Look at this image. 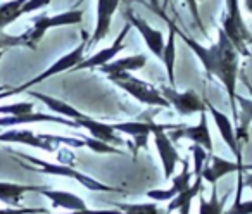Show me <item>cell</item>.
Instances as JSON below:
<instances>
[{
    "label": "cell",
    "instance_id": "6da1fadb",
    "mask_svg": "<svg viewBox=\"0 0 252 214\" xmlns=\"http://www.w3.org/2000/svg\"><path fill=\"white\" fill-rule=\"evenodd\" d=\"M176 36L183 40L185 45H189L190 50H193L199 61L202 62L204 69L207 74H214L218 80L221 81L224 88H226L228 98H230V107L231 114L235 120H238V111H237V81H238V52L233 47V43L228 40L223 30H218V42L211 47H204L189 35L176 28Z\"/></svg>",
    "mask_w": 252,
    "mask_h": 214
},
{
    "label": "cell",
    "instance_id": "7a4b0ae2",
    "mask_svg": "<svg viewBox=\"0 0 252 214\" xmlns=\"http://www.w3.org/2000/svg\"><path fill=\"white\" fill-rule=\"evenodd\" d=\"M107 80L112 81V83L121 88V90H125L128 95H131V97L140 102V104L151 105V107H162V109L171 107L169 102L162 97L161 90H158L154 85L147 83V81L140 80V78L131 76V73L107 74Z\"/></svg>",
    "mask_w": 252,
    "mask_h": 214
},
{
    "label": "cell",
    "instance_id": "3957f363",
    "mask_svg": "<svg viewBox=\"0 0 252 214\" xmlns=\"http://www.w3.org/2000/svg\"><path fill=\"white\" fill-rule=\"evenodd\" d=\"M16 155H18V157H21V159H26V161H30L32 164H35L36 168H38V171H42L43 175H54V176H64V178H73V180H76L78 183H81L85 188L92 190V192H109V193H112V192L123 193V192H125L123 188L105 185V183L98 182V180L92 178V176L83 175V173L76 171V169L71 168V166L61 164V162H49V161H43V159L28 155V154H19V152H16Z\"/></svg>",
    "mask_w": 252,
    "mask_h": 214
},
{
    "label": "cell",
    "instance_id": "277c9868",
    "mask_svg": "<svg viewBox=\"0 0 252 214\" xmlns=\"http://www.w3.org/2000/svg\"><path fill=\"white\" fill-rule=\"evenodd\" d=\"M0 142L4 144H23L30 147L42 149L45 152H56L57 144H67L71 147H85L83 140L66 137H52V135H36L32 130H7L0 131Z\"/></svg>",
    "mask_w": 252,
    "mask_h": 214
},
{
    "label": "cell",
    "instance_id": "5b68a950",
    "mask_svg": "<svg viewBox=\"0 0 252 214\" xmlns=\"http://www.w3.org/2000/svg\"><path fill=\"white\" fill-rule=\"evenodd\" d=\"M226 2V12L221 19V30L228 36L233 47L237 49L238 56H249L247 42L252 40V35L249 28L245 26L244 18L240 14V5L238 0H224Z\"/></svg>",
    "mask_w": 252,
    "mask_h": 214
},
{
    "label": "cell",
    "instance_id": "8992f818",
    "mask_svg": "<svg viewBox=\"0 0 252 214\" xmlns=\"http://www.w3.org/2000/svg\"><path fill=\"white\" fill-rule=\"evenodd\" d=\"M83 21V11L74 9V11H66L56 16H38L33 19V28L23 35L26 42V47L30 49H36L40 40L45 36L47 30L50 28H61V26H71V25H80Z\"/></svg>",
    "mask_w": 252,
    "mask_h": 214
},
{
    "label": "cell",
    "instance_id": "52a82bcc",
    "mask_svg": "<svg viewBox=\"0 0 252 214\" xmlns=\"http://www.w3.org/2000/svg\"><path fill=\"white\" fill-rule=\"evenodd\" d=\"M85 49H87V33H83V40H81V43L76 47V49L71 50V52H67L66 56H63L61 59H57L54 64H50V66L47 67L43 73H40L38 76H35L33 80L26 81L25 85H21V87H18V88H14V90L7 92V93H2V95H0V98L9 97V95L23 93V92L30 90V88L35 87V85H38V83H43L45 80L56 76V74H61V73H64V71H71L74 66H76V64H80L81 61H83Z\"/></svg>",
    "mask_w": 252,
    "mask_h": 214
},
{
    "label": "cell",
    "instance_id": "ba28073f",
    "mask_svg": "<svg viewBox=\"0 0 252 214\" xmlns=\"http://www.w3.org/2000/svg\"><path fill=\"white\" fill-rule=\"evenodd\" d=\"M161 93L169 102V105H173L176 113L182 114V116H192V114H197L200 111H206V104L197 95L195 90L178 92L173 87H164L161 88Z\"/></svg>",
    "mask_w": 252,
    "mask_h": 214
},
{
    "label": "cell",
    "instance_id": "9c48e42d",
    "mask_svg": "<svg viewBox=\"0 0 252 214\" xmlns=\"http://www.w3.org/2000/svg\"><path fill=\"white\" fill-rule=\"evenodd\" d=\"M116 131L125 133L128 137L135 138L137 145L145 144L149 135H154L158 131H166V130H178L183 124H158L152 120H140V121H125V123H114L112 124Z\"/></svg>",
    "mask_w": 252,
    "mask_h": 214
},
{
    "label": "cell",
    "instance_id": "30bf717a",
    "mask_svg": "<svg viewBox=\"0 0 252 214\" xmlns=\"http://www.w3.org/2000/svg\"><path fill=\"white\" fill-rule=\"evenodd\" d=\"M204 104H206L207 114L213 118L218 131H220L221 138H223V142L230 147L231 154L235 155L238 164H242V149H240V145H238V137H237V131H235L233 124H231V120L224 113H221L218 107H214L209 100H204Z\"/></svg>",
    "mask_w": 252,
    "mask_h": 214
},
{
    "label": "cell",
    "instance_id": "8fae6325",
    "mask_svg": "<svg viewBox=\"0 0 252 214\" xmlns=\"http://www.w3.org/2000/svg\"><path fill=\"white\" fill-rule=\"evenodd\" d=\"M169 138L173 142L180 140V138H189L193 144L206 149L207 154H213V138H211L209 123H207V111H200L199 124H195V126H185L183 124L178 130H173V135Z\"/></svg>",
    "mask_w": 252,
    "mask_h": 214
},
{
    "label": "cell",
    "instance_id": "7c38bea8",
    "mask_svg": "<svg viewBox=\"0 0 252 214\" xmlns=\"http://www.w3.org/2000/svg\"><path fill=\"white\" fill-rule=\"evenodd\" d=\"M125 16H126V19H128V23H130V26L137 28V31L140 33V36L144 38L147 49L151 50L156 57H159V59H161L162 50H164V43H166V38H164V35H162V31L152 28V26L149 25L145 19L135 16L131 11H126Z\"/></svg>",
    "mask_w": 252,
    "mask_h": 214
},
{
    "label": "cell",
    "instance_id": "4fadbf2b",
    "mask_svg": "<svg viewBox=\"0 0 252 214\" xmlns=\"http://www.w3.org/2000/svg\"><path fill=\"white\" fill-rule=\"evenodd\" d=\"M128 31H130V23H126V26L121 30V33L116 36V40H114V43H112V45H109L107 49L98 50V52H95L94 56L88 57V59H83L80 64H76V66H74L71 71L94 69V67H100V66H104V64L111 62V61L114 59V57L118 56L123 49H125V38H126V35H128Z\"/></svg>",
    "mask_w": 252,
    "mask_h": 214
},
{
    "label": "cell",
    "instance_id": "5bb4252c",
    "mask_svg": "<svg viewBox=\"0 0 252 214\" xmlns=\"http://www.w3.org/2000/svg\"><path fill=\"white\" fill-rule=\"evenodd\" d=\"M207 161H211V164L204 166L202 173V180L206 183H211V185H218L223 176L226 175H231V173H238V171H245V169H252L251 164H238V162H231V161H226V159L220 157V155H214V154H209Z\"/></svg>",
    "mask_w": 252,
    "mask_h": 214
},
{
    "label": "cell",
    "instance_id": "9a60e30c",
    "mask_svg": "<svg viewBox=\"0 0 252 214\" xmlns=\"http://www.w3.org/2000/svg\"><path fill=\"white\" fill-rule=\"evenodd\" d=\"M154 144H156V149H158L159 159H161V162H162L164 180L169 182V180L175 176L176 164L182 161V157H180L175 144H173V140L169 138V135L166 133V131H158V133H154Z\"/></svg>",
    "mask_w": 252,
    "mask_h": 214
},
{
    "label": "cell",
    "instance_id": "2e32d148",
    "mask_svg": "<svg viewBox=\"0 0 252 214\" xmlns=\"http://www.w3.org/2000/svg\"><path fill=\"white\" fill-rule=\"evenodd\" d=\"M30 123H57V124H64V126L80 128L78 121L64 120L63 116H57V114L28 113V114H19V116H4V118H0V128L18 126V124H30Z\"/></svg>",
    "mask_w": 252,
    "mask_h": 214
},
{
    "label": "cell",
    "instance_id": "e0dca14e",
    "mask_svg": "<svg viewBox=\"0 0 252 214\" xmlns=\"http://www.w3.org/2000/svg\"><path fill=\"white\" fill-rule=\"evenodd\" d=\"M119 2L121 0H97V23H95L94 35H92V45H97L109 35L112 16L118 11Z\"/></svg>",
    "mask_w": 252,
    "mask_h": 214
},
{
    "label": "cell",
    "instance_id": "ac0fdd59",
    "mask_svg": "<svg viewBox=\"0 0 252 214\" xmlns=\"http://www.w3.org/2000/svg\"><path fill=\"white\" fill-rule=\"evenodd\" d=\"M78 124H80V128H85V130L90 133L92 138H97V140H102V142H105V144H111V145L125 144V142L116 135L114 126L109 123H102V121H97V120H94V118L85 114L81 120H78Z\"/></svg>",
    "mask_w": 252,
    "mask_h": 214
},
{
    "label": "cell",
    "instance_id": "d6986e66",
    "mask_svg": "<svg viewBox=\"0 0 252 214\" xmlns=\"http://www.w3.org/2000/svg\"><path fill=\"white\" fill-rule=\"evenodd\" d=\"M166 23H168V40L164 43V50H162V62L166 67V74H168L169 87L175 88V62H176V25L164 14V11H159Z\"/></svg>",
    "mask_w": 252,
    "mask_h": 214
},
{
    "label": "cell",
    "instance_id": "ffe728a7",
    "mask_svg": "<svg viewBox=\"0 0 252 214\" xmlns=\"http://www.w3.org/2000/svg\"><path fill=\"white\" fill-rule=\"evenodd\" d=\"M36 193L40 195L47 197V199L52 202V207H61V209H66V211H83L88 209L85 200L81 199L80 195H74L71 192H64V190H49V188H43V186H38Z\"/></svg>",
    "mask_w": 252,
    "mask_h": 214
},
{
    "label": "cell",
    "instance_id": "44dd1931",
    "mask_svg": "<svg viewBox=\"0 0 252 214\" xmlns=\"http://www.w3.org/2000/svg\"><path fill=\"white\" fill-rule=\"evenodd\" d=\"M200 192H204V180L202 176L195 178V182L189 186L183 192L176 193L171 199V202L166 207V214L173 213V211H180V214H190V206H192V200L199 195Z\"/></svg>",
    "mask_w": 252,
    "mask_h": 214
},
{
    "label": "cell",
    "instance_id": "7402d4cb",
    "mask_svg": "<svg viewBox=\"0 0 252 214\" xmlns=\"http://www.w3.org/2000/svg\"><path fill=\"white\" fill-rule=\"evenodd\" d=\"M26 93H30L33 98H36V100L43 102V104H45L54 114H57V116H63V118H67V120H74V121L81 120V118L85 116V114L81 113V111H78L74 105H69L67 102L61 100V98L50 97V95L40 93V92H32V90H26Z\"/></svg>",
    "mask_w": 252,
    "mask_h": 214
},
{
    "label": "cell",
    "instance_id": "603a6c76",
    "mask_svg": "<svg viewBox=\"0 0 252 214\" xmlns=\"http://www.w3.org/2000/svg\"><path fill=\"white\" fill-rule=\"evenodd\" d=\"M147 64V56L144 54H135V56L123 57V59H112L111 62L104 64L98 67V71L104 74H114V73H133V71H140Z\"/></svg>",
    "mask_w": 252,
    "mask_h": 214
},
{
    "label": "cell",
    "instance_id": "cb8c5ba5",
    "mask_svg": "<svg viewBox=\"0 0 252 214\" xmlns=\"http://www.w3.org/2000/svg\"><path fill=\"white\" fill-rule=\"evenodd\" d=\"M38 186L35 185H19V183L0 182V200L11 207H19L21 197L25 193H36Z\"/></svg>",
    "mask_w": 252,
    "mask_h": 214
},
{
    "label": "cell",
    "instance_id": "d4e9b609",
    "mask_svg": "<svg viewBox=\"0 0 252 214\" xmlns=\"http://www.w3.org/2000/svg\"><path fill=\"white\" fill-rule=\"evenodd\" d=\"M28 0H9L0 4V31H4L11 23L19 19L23 16L21 7L26 4Z\"/></svg>",
    "mask_w": 252,
    "mask_h": 214
},
{
    "label": "cell",
    "instance_id": "484cf974",
    "mask_svg": "<svg viewBox=\"0 0 252 214\" xmlns=\"http://www.w3.org/2000/svg\"><path fill=\"white\" fill-rule=\"evenodd\" d=\"M116 209H119L123 214H166L164 209L158 206V202L149 204H116Z\"/></svg>",
    "mask_w": 252,
    "mask_h": 214
},
{
    "label": "cell",
    "instance_id": "4316f807",
    "mask_svg": "<svg viewBox=\"0 0 252 214\" xmlns=\"http://www.w3.org/2000/svg\"><path fill=\"white\" fill-rule=\"evenodd\" d=\"M224 204L218 199V190L216 185H213V193H211V200H206L202 197V192L199 193V214H224L223 211Z\"/></svg>",
    "mask_w": 252,
    "mask_h": 214
},
{
    "label": "cell",
    "instance_id": "83f0119b",
    "mask_svg": "<svg viewBox=\"0 0 252 214\" xmlns=\"http://www.w3.org/2000/svg\"><path fill=\"white\" fill-rule=\"evenodd\" d=\"M237 100V105H240V111H242V120L238 123V131H242V137L247 138V128L252 121V98H247V97H242V95L237 93L235 97Z\"/></svg>",
    "mask_w": 252,
    "mask_h": 214
},
{
    "label": "cell",
    "instance_id": "f1b7e54d",
    "mask_svg": "<svg viewBox=\"0 0 252 214\" xmlns=\"http://www.w3.org/2000/svg\"><path fill=\"white\" fill-rule=\"evenodd\" d=\"M183 162V169L180 175L173 176L171 178V183H173V188L176 190V192H183V190H187L190 186V182H192V175L193 173L190 171V164H189V159H182Z\"/></svg>",
    "mask_w": 252,
    "mask_h": 214
},
{
    "label": "cell",
    "instance_id": "f546056e",
    "mask_svg": "<svg viewBox=\"0 0 252 214\" xmlns=\"http://www.w3.org/2000/svg\"><path fill=\"white\" fill-rule=\"evenodd\" d=\"M190 152H192V157H193V171L192 173H193L195 178H199L200 173H202V169H204V166H206L209 154H207L206 149H202L197 144H193L192 147H190Z\"/></svg>",
    "mask_w": 252,
    "mask_h": 214
},
{
    "label": "cell",
    "instance_id": "4dcf8cb0",
    "mask_svg": "<svg viewBox=\"0 0 252 214\" xmlns=\"http://www.w3.org/2000/svg\"><path fill=\"white\" fill-rule=\"evenodd\" d=\"M83 142H85V147H88L90 151L97 152V154H118V155L123 154V152L119 151V149L112 147L111 144H105V142H102V140H97V138H92V137L88 138V137H85Z\"/></svg>",
    "mask_w": 252,
    "mask_h": 214
},
{
    "label": "cell",
    "instance_id": "1f68e13d",
    "mask_svg": "<svg viewBox=\"0 0 252 214\" xmlns=\"http://www.w3.org/2000/svg\"><path fill=\"white\" fill-rule=\"evenodd\" d=\"M33 109H35V104H33V102H18V104L2 105V107H0V114H7V116H19V114L33 113Z\"/></svg>",
    "mask_w": 252,
    "mask_h": 214
},
{
    "label": "cell",
    "instance_id": "d6a6232c",
    "mask_svg": "<svg viewBox=\"0 0 252 214\" xmlns=\"http://www.w3.org/2000/svg\"><path fill=\"white\" fill-rule=\"evenodd\" d=\"M176 190L173 188H166V190H162V188H154V190H149L147 192V197L151 200H154V202H169V200L173 199V197L176 195Z\"/></svg>",
    "mask_w": 252,
    "mask_h": 214
},
{
    "label": "cell",
    "instance_id": "836d02e7",
    "mask_svg": "<svg viewBox=\"0 0 252 214\" xmlns=\"http://www.w3.org/2000/svg\"><path fill=\"white\" fill-rule=\"evenodd\" d=\"M9 47H26L25 38L21 36H14V35H7V33L0 31V50L9 49Z\"/></svg>",
    "mask_w": 252,
    "mask_h": 214
},
{
    "label": "cell",
    "instance_id": "e575fe53",
    "mask_svg": "<svg viewBox=\"0 0 252 214\" xmlns=\"http://www.w3.org/2000/svg\"><path fill=\"white\" fill-rule=\"evenodd\" d=\"M0 214H47V209L43 207H5L0 209Z\"/></svg>",
    "mask_w": 252,
    "mask_h": 214
},
{
    "label": "cell",
    "instance_id": "d590c367",
    "mask_svg": "<svg viewBox=\"0 0 252 214\" xmlns=\"http://www.w3.org/2000/svg\"><path fill=\"white\" fill-rule=\"evenodd\" d=\"M199 2H202V0H185V4L189 5V11H190V14H192V18H193V21H195V25L200 28V31L206 35V28H204V25H202V19H200V14H199Z\"/></svg>",
    "mask_w": 252,
    "mask_h": 214
},
{
    "label": "cell",
    "instance_id": "8d00e7d4",
    "mask_svg": "<svg viewBox=\"0 0 252 214\" xmlns=\"http://www.w3.org/2000/svg\"><path fill=\"white\" fill-rule=\"evenodd\" d=\"M224 214H252V199L240 200V202L233 204Z\"/></svg>",
    "mask_w": 252,
    "mask_h": 214
},
{
    "label": "cell",
    "instance_id": "74e56055",
    "mask_svg": "<svg viewBox=\"0 0 252 214\" xmlns=\"http://www.w3.org/2000/svg\"><path fill=\"white\" fill-rule=\"evenodd\" d=\"M50 2H52V0H28V2L21 7V12H23V16L30 14V12H35V11H38V9L47 7Z\"/></svg>",
    "mask_w": 252,
    "mask_h": 214
},
{
    "label": "cell",
    "instance_id": "f35d334b",
    "mask_svg": "<svg viewBox=\"0 0 252 214\" xmlns=\"http://www.w3.org/2000/svg\"><path fill=\"white\" fill-rule=\"evenodd\" d=\"M66 214H123V213L119 209H104V211L83 209V211H67Z\"/></svg>",
    "mask_w": 252,
    "mask_h": 214
},
{
    "label": "cell",
    "instance_id": "ab89813d",
    "mask_svg": "<svg viewBox=\"0 0 252 214\" xmlns=\"http://www.w3.org/2000/svg\"><path fill=\"white\" fill-rule=\"evenodd\" d=\"M244 186H247V188L252 190V173L247 176H244Z\"/></svg>",
    "mask_w": 252,
    "mask_h": 214
},
{
    "label": "cell",
    "instance_id": "60d3db41",
    "mask_svg": "<svg viewBox=\"0 0 252 214\" xmlns=\"http://www.w3.org/2000/svg\"><path fill=\"white\" fill-rule=\"evenodd\" d=\"M244 4H245V9L252 14V0H244Z\"/></svg>",
    "mask_w": 252,
    "mask_h": 214
},
{
    "label": "cell",
    "instance_id": "b9f144b4",
    "mask_svg": "<svg viewBox=\"0 0 252 214\" xmlns=\"http://www.w3.org/2000/svg\"><path fill=\"white\" fill-rule=\"evenodd\" d=\"M168 4H169V0H162V11H164V9H168Z\"/></svg>",
    "mask_w": 252,
    "mask_h": 214
},
{
    "label": "cell",
    "instance_id": "7bdbcfd3",
    "mask_svg": "<svg viewBox=\"0 0 252 214\" xmlns=\"http://www.w3.org/2000/svg\"><path fill=\"white\" fill-rule=\"evenodd\" d=\"M2 56H4V50H0V59H2Z\"/></svg>",
    "mask_w": 252,
    "mask_h": 214
}]
</instances>
